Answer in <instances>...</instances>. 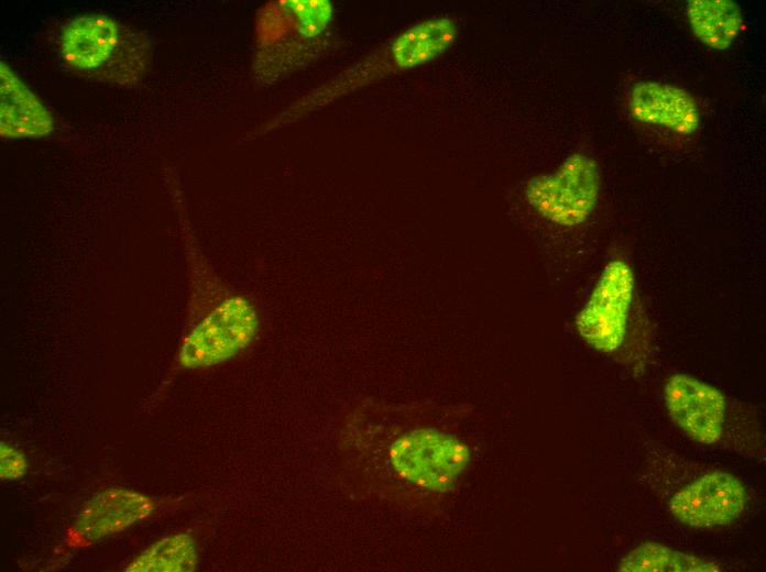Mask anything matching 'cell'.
<instances>
[{
    "label": "cell",
    "instance_id": "11",
    "mask_svg": "<svg viewBox=\"0 0 766 572\" xmlns=\"http://www.w3.org/2000/svg\"><path fill=\"white\" fill-rule=\"evenodd\" d=\"M457 35V23L450 18L438 16L422 21L393 41V62L402 69L424 65L449 50Z\"/></svg>",
    "mask_w": 766,
    "mask_h": 572
},
{
    "label": "cell",
    "instance_id": "5",
    "mask_svg": "<svg viewBox=\"0 0 766 572\" xmlns=\"http://www.w3.org/2000/svg\"><path fill=\"white\" fill-rule=\"evenodd\" d=\"M635 277L624 261H610L576 317L579 336L594 350L609 353L624 341Z\"/></svg>",
    "mask_w": 766,
    "mask_h": 572
},
{
    "label": "cell",
    "instance_id": "10",
    "mask_svg": "<svg viewBox=\"0 0 766 572\" xmlns=\"http://www.w3.org/2000/svg\"><path fill=\"white\" fill-rule=\"evenodd\" d=\"M1 78L0 130L4 138L43 136L53 129L52 118L42 102L3 63Z\"/></svg>",
    "mask_w": 766,
    "mask_h": 572
},
{
    "label": "cell",
    "instance_id": "7",
    "mask_svg": "<svg viewBox=\"0 0 766 572\" xmlns=\"http://www.w3.org/2000/svg\"><path fill=\"white\" fill-rule=\"evenodd\" d=\"M154 508V502L142 493L106 488L84 505L66 531L65 543L73 549L89 547L147 518Z\"/></svg>",
    "mask_w": 766,
    "mask_h": 572
},
{
    "label": "cell",
    "instance_id": "1",
    "mask_svg": "<svg viewBox=\"0 0 766 572\" xmlns=\"http://www.w3.org/2000/svg\"><path fill=\"white\" fill-rule=\"evenodd\" d=\"M187 301L178 370L220 365L248 349L261 330L256 302L228 284L192 239L185 242Z\"/></svg>",
    "mask_w": 766,
    "mask_h": 572
},
{
    "label": "cell",
    "instance_id": "4",
    "mask_svg": "<svg viewBox=\"0 0 766 572\" xmlns=\"http://www.w3.org/2000/svg\"><path fill=\"white\" fill-rule=\"evenodd\" d=\"M600 188L601 176L597 163L574 153L555 172L533 177L526 185L525 196L546 220L573 228L592 213Z\"/></svg>",
    "mask_w": 766,
    "mask_h": 572
},
{
    "label": "cell",
    "instance_id": "12",
    "mask_svg": "<svg viewBox=\"0 0 766 572\" xmlns=\"http://www.w3.org/2000/svg\"><path fill=\"white\" fill-rule=\"evenodd\" d=\"M687 16L697 38L713 50H725L743 26L741 7L732 0H691Z\"/></svg>",
    "mask_w": 766,
    "mask_h": 572
},
{
    "label": "cell",
    "instance_id": "13",
    "mask_svg": "<svg viewBox=\"0 0 766 572\" xmlns=\"http://www.w3.org/2000/svg\"><path fill=\"white\" fill-rule=\"evenodd\" d=\"M623 572H718L721 566L703 558L674 550L657 542H643L619 564Z\"/></svg>",
    "mask_w": 766,
    "mask_h": 572
},
{
    "label": "cell",
    "instance_id": "14",
    "mask_svg": "<svg viewBox=\"0 0 766 572\" xmlns=\"http://www.w3.org/2000/svg\"><path fill=\"white\" fill-rule=\"evenodd\" d=\"M198 556L194 538L177 534L153 543L125 569L129 572H189L197 566Z\"/></svg>",
    "mask_w": 766,
    "mask_h": 572
},
{
    "label": "cell",
    "instance_id": "9",
    "mask_svg": "<svg viewBox=\"0 0 766 572\" xmlns=\"http://www.w3.org/2000/svg\"><path fill=\"white\" fill-rule=\"evenodd\" d=\"M630 111L639 122L664 127L680 134L693 133L700 123L697 102L686 89L652 80H642L633 86Z\"/></svg>",
    "mask_w": 766,
    "mask_h": 572
},
{
    "label": "cell",
    "instance_id": "2",
    "mask_svg": "<svg viewBox=\"0 0 766 572\" xmlns=\"http://www.w3.org/2000/svg\"><path fill=\"white\" fill-rule=\"evenodd\" d=\"M59 46L64 63L75 73L120 85L138 81L149 58L143 37L98 13L68 21Z\"/></svg>",
    "mask_w": 766,
    "mask_h": 572
},
{
    "label": "cell",
    "instance_id": "8",
    "mask_svg": "<svg viewBox=\"0 0 766 572\" xmlns=\"http://www.w3.org/2000/svg\"><path fill=\"white\" fill-rule=\"evenodd\" d=\"M664 396L671 420L691 439L712 444L721 438L725 397L720 389L678 373L666 382Z\"/></svg>",
    "mask_w": 766,
    "mask_h": 572
},
{
    "label": "cell",
    "instance_id": "6",
    "mask_svg": "<svg viewBox=\"0 0 766 572\" xmlns=\"http://www.w3.org/2000/svg\"><path fill=\"white\" fill-rule=\"evenodd\" d=\"M747 503L743 482L733 474L708 472L678 491L669 502L674 517L696 528L725 526L735 520Z\"/></svg>",
    "mask_w": 766,
    "mask_h": 572
},
{
    "label": "cell",
    "instance_id": "16",
    "mask_svg": "<svg viewBox=\"0 0 766 572\" xmlns=\"http://www.w3.org/2000/svg\"><path fill=\"white\" fill-rule=\"evenodd\" d=\"M28 461L24 454L8 443H0V477L17 480L26 473Z\"/></svg>",
    "mask_w": 766,
    "mask_h": 572
},
{
    "label": "cell",
    "instance_id": "15",
    "mask_svg": "<svg viewBox=\"0 0 766 572\" xmlns=\"http://www.w3.org/2000/svg\"><path fill=\"white\" fill-rule=\"evenodd\" d=\"M278 3L293 16L296 30L305 37L320 34L332 18V7L327 0H285Z\"/></svg>",
    "mask_w": 766,
    "mask_h": 572
},
{
    "label": "cell",
    "instance_id": "3",
    "mask_svg": "<svg viewBox=\"0 0 766 572\" xmlns=\"http://www.w3.org/2000/svg\"><path fill=\"white\" fill-rule=\"evenodd\" d=\"M389 463L405 482L423 490H450L470 462L468 447L458 438L431 428L408 430L387 449Z\"/></svg>",
    "mask_w": 766,
    "mask_h": 572
}]
</instances>
